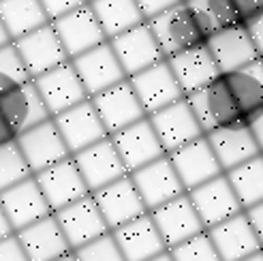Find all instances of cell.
Returning a JSON list of instances; mask_svg holds the SVG:
<instances>
[{"label": "cell", "mask_w": 263, "mask_h": 261, "mask_svg": "<svg viewBox=\"0 0 263 261\" xmlns=\"http://www.w3.org/2000/svg\"><path fill=\"white\" fill-rule=\"evenodd\" d=\"M111 233L126 261H150L152 257L169 251L150 212L114 229Z\"/></svg>", "instance_id": "26"}, {"label": "cell", "mask_w": 263, "mask_h": 261, "mask_svg": "<svg viewBox=\"0 0 263 261\" xmlns=\"http://www.w3.org/2000/svg\"><path fill=\"white\" fill-rule=\"evenodd\" d=\"M75 255L80 261H126L111 231L92 240L90 244L82 246V249H77Z\"/></svg>", "instance_id": "38"}, {"label": "cell", "mask_w": 263, "mask_h": 261, "mask_svg": "<svg viewBox=\"0 0 263 261\" xmlns=\"http://www.w3.org/2000/svg\"><path fill=\"white\" fill-rule=\"evenodd\" d=\"M90 101L109 135L143 120L148 116L128 80L107 88L105 92L92 97Z\"/></svg>", "instance_id": "9"}, {"label": "cell", "mask_w": 263, "mask_h": 261, "mask_svg": "<svg viewBox=\"0 0 263 261\" xmlns=\"http://www.w3.org/2000/svg\"><path fill=\"white\" fill-rule=\"evenodd\" d=\"M41 3H43V9L47 13V17L54 22V20H58L62 15H67V13L88 5V0H41Z\"/></svg>", "instance_id": "39"}, {"label": "cell", "mask_w": 263, "mask_h": 261, "mask_svg": "<svg viewBox=\"0 0 263 261\" xmlns=\"http://www.w3.org/2000/svg\"><path fill=\"white\" fill-rule=\"evenodd\" d=\"M32 169L17 141L0 146V193L20 184V182L32 178Z\"/></svg>", "instance_id": "34"}, {"label": "cell", "mask_w": 263, "mask_h": 261, "mask_svg": "<svg viewBox=\"0 0 263 261\" xmlns=\"http://www.w3.org/2000/svg\"><path fill=\"white\" fill-rule=\"evenodd\" d=\"M0 261H30L15 233L0 240Z\"/></svg>", "instance_id": "40"}, {"label": "cell", "mask_w": 263, "mask_h": 261, "mask_svg": "<svg viewBox=\"0 0 263 261\" xmlns=\"http://www.w3.org/2000/svg\"><path fill=\"white\" fill-rule=\"evenodd\" d=\"M34 178L45 195L51 212H58L62 208L71 206L73 201L90 195V189L84 182L80 169H77V165L73 161V156L43 169V172L34 174Z\"/></svg>", "instance_id": "18"}, {"label": "cell", "mask_w": 263, "mask_h": 261, "mask_svg": "<svg viewBox=\"0 0 263 261\" xmlns=\"http://www.w3.org/2000/svg\"><path fill=\"white\" fill-rule=\"evenodd\" d=\"M167 62L176 75L184 97L205 88L210 82H214L220 75V69L212 56V51L208 49V45L176 54L172 58H167Z\"/></svg>", "instance_id": "28"}, {"label": "cell", "mask_w": 263, "mask_h": 261, "mask_svg": "<svg viewBox=\"0 0 263 261\" xmlns=\"http://www.w3.org/2000/svg\"><path fill=\"white\" fill-rule=\"evenodd\" d=\"M169 253H172L174 261H222L218 251L214 249V242L210 240L208 231L197 233L195 238L169 249Z\"/></svg>", "instance_id": "37"}, {"label": "cell", "mask_w": 263, "mask_h": 261, "mask_svg": "<svg viewBox=\"0 0 263 261\" xmlns=\"http://www.w3.org/2000/svg\"><path fill=\"white\" fill-rule=\"evenodd\" d=\"M248 128L253 130V135H255L259 148H261V152H263V111H261L259 116H255L251 122H248Z\"/></svg>", "instance_id": "46"}, {"label": "cell", "mask_w": 263, "mask_h": 261, "mask_svg": "<svg viewBox=\"0 0 263 261\" xmlns=\"http://www.w3.org/2000/svg\"><path fill=\"white\" fill-rule=\"evenodd\" d=\"M189 3L201 13L214 32L222 28H231V26H244L238 13H235L231 0H189Z\"/></svg>", "instance_id": "36"}, {"label": "cell", "mask_w": 263, "mask_h": 261, "mask_svg": "<svg viewBox=\"0 0 263 261\" xmlns=\"http://www.w3.org/2000/svg\"><path fill=\"white\" fill-rule=\"evenodd\" d=\"M148 26L152 28L165 58H172L195 47H203L214 34L210 24L189 0H182L180 5L148 20Z\"/></svg>", "instance_id": "1"}, {"label": "cell", "mask_w": 263, "mask_h": 261, "mask_svg": "<svg viewBox=\"0 0 263 261\" xmlns=\"http://www.w3.org/2000/svg\"><path fill=\"white\" fill-rule=\"evenodd\" d=\"M88 3H90V0H88Z\"/></svg>", "instance_id": "52"}, {"label": "cell", "mask_w": 263, "mask_h": 261, "mask_svg": "<svg viewBox=\"0 0 263 261\" xmlns=\"http://www.w3.org/2000/svg\"><path fill=\"white\" fill-rule=\"evenodd\" d=\"M150 216L154 220V225L159 227L167 249H174V246L195 238L197 233L205 231L201 218L197 214L195 206L189 197V193H184L180 197L167 201L159 208H154Z\"/></svg>", "instance_id": "17"}, {"label": "cell", "mask_w": 263, "mask_h": 261, "mask_svg": "<svg viewBox=\"0 0 263 261\" xmlns=\"http://www.w3.org/2000/svg\"><path fill=\"white\" fill-rule=\"evenodd\" d=\"M242 261H263V251H259V253H255V255H251V257H246V259H242Z\"/></svg>", "instance_id": "51"}, {"label": "cell", "mask_w": 263, "mask_h": 261, "mask_svg": "<svg viewBox=\"0 0 263 261\" xmlns=\"http://www.w3.org/2000/svg\"><path fill=\"white\" fill-rule=\"evenodd\" d=\"M189 197L205 229H212L214 225L222 223V220L244 212L227 174H220L218 178L189 191Z\"/></svg>", "instance_id": "12"}, {"label": "cell", "mask_w": 263, "mask_h": 261, "mask_svg": "<svg viewBox=\"0 0 263 261\" xmlns=\"http://www.w3.org/2000/svg\"><path fill=\"white\" fill-rule=\"evenodd\" d=\"M0 20L5 22L13 41L51 22L41 0H0Z\"/></svg>", "instance_id": "32"}, {"label": "cell", "mask_w": 263, "mask_h": 261, "mask_svg": "<svg viewBox=\"0 0 263 261\" xmlns=\"http://www.w3.org/2000/svg\"><path fill=\"white\" fill-rule=\"evenodd\" d=\"M11 41H13V39H11L9 30H7V26H5V22H3V20H0V47L9 45Z\"/></svg>", "instance_id": "48"}, {"label": "cell", "mask_w": 263, "mask_h": 261, "mask_svg": "<svg viewBox=\"0 0 263 261\" xmlns=\"http://www.w3.org/2000/svg\"><path fill=\"white\" fill-rule=\"evenodd\" d=\"M227 178L244 210L263 201V154L227 172Z\"/></svg>", "instance_id": "33"}, {"label": "cell", "mask_w": 263, "mask_h": 261, "mask_svg": "<svg viewBox=\"0 0 263 261\" xmlns=\"http://www.w3.org/2000/svg\"><path fill=\"white\" fill-rule=\"evenodd\" d=\"M26 82H32V77L26 69L15 43L11 41L9 45L0 47V95H5Z\"/></svg>", "instance_id": "35"}, {"label": "cell", "mask_w": 263, "mask_h": 261, "mask_svg": "<svg viewBox=\"0 0 263 261\" xmlns=\"http://www.w3.org/2000/svg\"><path fill=\"white\" fill-rule=\"evenodd\" d=\"M205 137H208L210 146H212L225 174L244 165L246 161L255 159V156L263 154L255 135H253V130L248 128V124L225 126V128L212 130V133H208Z\"/></svg>", "instance_id": "27"}, {"label": "cell", "mask_w": 263, "mask_h": 261, "mask_svg": "<svg viewBox=\"0 0 263 261\" xmlns=\"http://www.w3.org/2000/svg\"><path fill=\"white\" fill-rule=\"evenodd\" d=\"M51 24H54V28L60 36L64 49H67L69 58H77V56L86 54L88 49L109 41L107 34L103 32L90 3L54 20Z\"/></svg>", "instance_id": "20"}, {"label": "cell", "mask_w": 263, "mask_h": 261, "mask_svg": "<svg viewBox=\"0 0 263 261\" xmlns=\"http://www.w3.org/2000/svg\"><path fill=\"white\" fill-rule=\"evenodd\" d=\"M11 141H17V133L5 120V116L0 114V146H7V143H11Z\"/></svg>", "instance_id": "45"}, {"label": "cell", "mask_w": 263, "mask_h": 261, "mask_svg": "<svg viewBox=\"0 0 263 261\" xmlns=\"http://www.w3.org/2000/svg\"><path fill=\"white\" fill-rule=\"evenodd\" d=\"M54 122L60 130L64 143H67L71 156L90 148L92 143L109 137L107 128L103 126V122H101L99 114H97V109H95V105H92L90 99L82 101L80 105H75L67 111L54 116Z\"/></svg>", "instance_id": "15"}, {"label": "cell", "mask_w": 263, "mask_h": 261, "mask_svg": "<svg viewBox=\"0 0 263 261\" xmlns=\"http://www.w3.org/2000/svg\"><path fill=\"white\" fill-rule=\"evenodd\" d=\"M208 49L218 64L220 73L238 71L261 58L246 26H231V28L216 30L208 41Z\"/></svg>", "instance_id": "25"}, {"label": "cell", "mask_w": 263, "mask_h": 261, "mask_svg": "<svg viewBox=\"0 0 263 261\" xmlns=\"http://www.w3.org/2000/svg\"><path fill=\"white\" fill-rule=\"evenodd\" d=\"M71 62L90 99L105 92V90L116 84L128 80L109 41L88 49L86 54L77 58H71Z\"/></svg>", "instance_id": "4"}, {"label": "cell", "mask_w": 263, "mask_h": 261, "mask_svg": "<svg viewBox=\"0 0 263 261\" xmlns=\"http://www.w3.org/2000/svg\"><path fill=\"white\" fill-rule=\"evenodd\" d=\"M90 7L107 39H114L146 22L137 0H90Z\"/></svg>", "instance_id": "31"}, {"label": "cell", "mask_w": 263, "mask_h": 261, "mask_svg": "<svg viewBox=\"0 0 263 261\" xmlns=\"http://www.w3.org/2000/svg\"><path fill=\"white\" fill-rule=\"evenodd\" d=\"M73 161H75L77 169H80L84 182L88 184L90 193H95L103 187L111 184V182L128 176L111 137L97 141V143H92L90 148L73 154Z\"/></svg>", "instance_id": "14"}, {"label": "cell", "mask_w": 263, "mask_h": 261, "mask_svg": "<svg viewBox=\"0 0 263 261\" xmlns=\"http://www.w3.org/2000/svg\"><path fill=\"white\" fill-rule=\"evenodd\" d=\"M109 43L116 51L118 60H120L126 77H133L141 71L154 67L156 62L165 60V54L159 41H156L152 28L148 26V22L109 39Z\"/></svg>", "instance_id": "10"}, {"label": "cell", "mask_w": 263, "mask_h": 261, "mask_svg": "<svg viewBox=\"0 0 263 261\" xmlns=\"http://www.w3.org/2000/svg\"><path fill=\"white\" fill-rule=\"evenodd\" d=\"M180 3L182 0H137V5L141 9V13H143V17H146V22L156 17V15H161L163 11L172 9V7L180 5Z\"/></svg>", "instance_id": "42"}, {"label": "cell", "mask_w": 263, "mask_h": 261, "mask_svg": "<svg viewBox=\"0 0 263 261\" xmlns=\"http://www.w3.org/2000/svg\"><path fill=\"white\" fill-rule=\"evenodd\" d=\"M0 206H3L15 233L36 223V220L54 214L34 176L0 193Z\"/></svg>", "instance_id": "19"}, {"label": "cell", "mask_w": 263, "mask_h": 261, "mask_svg": "<svg viewBox=\"0 0 263 261\" xmlns=\"http://www.w3.org/2000/svg\"><path fill=\"white\" fill-rule=\"evenodd\" d=\"M13 227H11V223H9V218H7V214H5V210H3V206H0V240H5V238H9V236H13Z\"/></svg>", "instance_id": "47"}, {"label": "cell", "mask_w": 263, "mask_h": 261, "mask_svg": "<svg viewBox=\"0 0 263 261\" xmlns=\"http://www.w3.org/2000/svg\"><path fill=\"white\" fill-rule=\"evenodd\" d=\"M128 82L133 86L135 95L141 101V105L148 116L184 99V92H182L172 67H169L167 58L156 62L154 67H150L146 71L128 77Z\"/></svg>", "instance_id": "16"}, {"label": "cell", "mask_w": 263, "mask_h": 261, "mask_svg": "<svg viewBox=\"0 0 263 261\" xmlns=\"http://www.w3.org/2000/svg\"><path fill=\"white\" fill-rule=\"evenodd\" d=\"M167 156H169V161H172L180 182L184 184V189H186V193L205 184L210 180L218 178L220 174H225L205 135L186 143V146H182L180 150L167 154Z\"/></svg>", "instance_id": "13"}, {"label": "cell", "mask_w": 263, "mask_h": 261, "mask_svg": "<svg viewBox=\"0 0 263 261\" xmlns=\"http://www.w3.org/2000/svg\"><path fill=\"white\" fill-rule=\"evenodd\" d=\"M109 137H111L114 146H116L118 154H120L128 174L137 172V169L146 167L167 154L148 116L135 124L118 130V133H114Z\"/></svg>", "instance_id": "7"}, {"label": "cell", "mask_w": 263, "mask_h": 261, "mask_svg": "<svg viewBox=\"0 0 263 261\" xmlns=\"http://www.w3.org/2000/svg\"><path fill=\"white\" fill-rule=\"evenodd\" d=\"M92 197H95L99 210L105 218V223H107V227L111 231L150 212L148 206L143 203L130 174L111 182V184H107V187L95 191Z\"/></svg>", "instance_id": "3"}, {"label": "cell", "mask_w": 263, "mask_h": 261, "mask_svg": "<svg viewBox=\"0 0 263 261\" xmlns=\"http://www.w3.org/2000/svg\"><path fill=\"white\" fill-rule=\"evenodd\" d=\"M231 5L244 26L251 24L255 17H259L263 13V0H231Z\"/></svg>", "instance_id": "41"}, {"label": "cell", "mask_w": 263, "mask_h": 261, "mask_svg": "<svg viewBox=\"0 0 263 261\" xmlns=\"http://www.w3.org/2000/svg\"><path fill=\"white\" fill-rule=\"evenodd\" d=\"M17 143L28 161L32 174H39L43 169L56 165L64 159H69L71 152L64 143L60 130L54 122V118H49L45 122H41L39 126L26 130L17 137Z\"/></svg>", "instance_id": "22"}, {"label": "cell", "mask_w": 263, "mask_h": 261, "mask_svg": "<svg viewBox=\"0 0 263 261\" xmlns=\"http://www.w3.org/2000/svg\"><path fill=\"white\" fill-rule=\"evenodd\" d=\"M150 261H174V257H172V253H169V251H165V253H161V255L152 257Z\"/></svg>", "instance_id": "49"}, {"label": "cell", "mask_w": 263, "mask_h": 261, "mask_svg": "<svg viewBox=\"0 0 263 261\" xmlns=\"http://www.w3.org/2000/svg\"><path fill=\"white\" fill-rule=\"evenodd\" d=\"M15 236L20 238L30 261H54V259L73 251L67 238H64V233H62L54 214H49L41 220H36V223L24 227Z\"/></svg>", "instance_id": "29"}, {"label": "cell", "mask_w": 263, "mask_h": 261, "mask_svg": "<svg viewBox=\"0 0 263 261\" xmlns=\"http://www.w3.org/2000/svg\"><path fill=\"white\" fill-rule=\"evenodd\" d=\"M205 231L210 240L214 242V249L218 251L222 261H242L246 257L263 251L246 212L235 214Z\"/></svg>", "instance_id": "24"}, {"label": "cell", "mask_w": 263, "mask_h": 261, "mask_svg": "<svg viewBox=\"0 0 263 261\" xmlns=\"http://www.w3.org/2000/svg\"><path fill=\"white\" fill-rule=\"evenodd\" d=\"M13 43H15L32 80L41 77L43 73L58 67V64L71 60L51 22L41 26V28H36L34 32H28L26 36L17 39Z\"/></svg>", "instance_id": "11"}, {"label": "cell", "mask_w": 263, "mask_h": 261, "mask_svg": "<svg viewBox=\"0 0 263 261\" xmlns=\"http://www.w3.org/2000/svg\"><path fill=\"white\" fill-rule=\"evenodd\" d=\"M189 105L193 107V114L199 120L203 133H212V130L225 128V126H240L246 124L242 114L235 105V101L225 84L222 73L214 82H210L205 88L197 90V92L186 97Z\"/></svg>", "instance_id": "2"}, {"label": "cell", "mask_w": 263, "mask_h": 261, "mask_svg": "<svg viewBox=\"0 0 263 261\" xmlns=\"http://www.w3.org/2000/svg\"><path fill=\"white\" fill-rule=\"evenodd\" d=\"M244 212H246L248 220H251V225H253V229L257 233L261 246H263V201L253 206V208H248V210H244Z\"/></svg>", "instance_id": "43"}, {"label": "cell", "mask_w": 263, "mask_h": 261, "mask_svg": "<svg viewBox=\"0 0 263 261\" xmlns=\"http://www.w3.org/2000/svg\"><path fill=\"white\" fill-rule=\"evenodd\" d=\"M246 28H248V32H251L253 41H255L259 54H261V58H263V13H261L259 17H255L251 24H246Z\"/></svg>", "instance_id": "44"}, {"label": "cell", "mask_w": 263, "mask_h": 261, "mask_svg": "<svg viewBox=\"0 0 263 261\" xmlns=\"http://www.w3.org/2000/svg\"><path fill=\"white\" fill-rule=\"evenodd\" d=\"M32 82L51 118L75 105H80L82 101L90 99L71 60L58 64V67L43 73L41 77H36Z\"/></svg>", "instance_id": "5"}, {"label": "cell", "mask_w": 263, "mask_h": 261, "mask_svg": "<svg viewBox=\"0 0 263 261\" xmlns=\"http://www.w3.org/2000/svg\"><path fill=\"white\" fill-rule=\"evenodd\" d=\"M54 216H56L64 238H67L73 251L82 249V246L90 244L92 240H97L111 231L107 227V223H105V218L99 210L95 197H92V193L73 201L71 206L62 208V210L54 212Z\"/></svg>", "instance_id": "6"}, {"label": "cell", "mask_w": 263, "mask_h": 261, "mask_svg": "<svg viewBox=\"0 0 263 261\" xmlns=\"http://www.w3.org/2000/svg\"><path fill=\"white\" fill-rule=\"evenodd\" d=\"M0 114L5 116V120L17 133V137L51 118L34 82H26L0 95Z\"/></svg>", "instance_id": "23"}, {"label": "cell", "mask_w": 263, "mask_h": 261, "mask_svg": "<svg viewBox=\"0 0 263 261\" xmlns=\"http://www.w3.org/2000/svg\"><path fill=\"white\" fill-rule=\"evenodd\" d=\"M54 261H80V259H77L75 251H71V253H67V255H62V257H58V259H54Z\"/></svg>", "instance_id": "50"}, {"label": "cell", "mask_w": 263, "mask_h": 261, "mask_svg": "<svg viewBox=\"0 0 263 261\" xmlns=\"http://www.w3.org/2000/svg\"><path fill=\"white\" fill-rule=\"evenodd\" d=\"M130 178H133L141 199L148 206L150 212L154 210V208H159V206H163V203L172 201V199H176V197H180V195L186 193V189H184V184L180 182V178H178L176 169H174V165H172V161H169L167 154L161 156V159H156L154 163L133 172Z\"/></svg>", "instance_id": "21"}, {"label": "cell", "mask_w": 263, "mask_h": 261, "mask_svg": "<svg viewBox=\"0 0 263 261\" xmlns=\"http://www.w3.org/2000/svg\"><path fill=\"white\" fill-rule=\"evenodd\" d=\"M148 118L167 154H172L180 150L182 146H186V143L205 135L199 120H197V116L193 114V107L189 105L186 97L159 109L156 114H150Z\"/></svg>", "instance_id": "8"}, {"label": "cell", "mask_w": 263, "mask_h": 261, "mask_svg": "<svg viewBox=\"0 0 263 261\" xmlns=\"http://www.w3.org/2000/svg\"><path fill=\"white\" fill-rule=\"evenodd\" d=\"M229 92L238 105L244 122L248 124L263 111V58L251 62L238 71L222 73Z\"/></svg>", "instance_id": "30"}]
</instances>
